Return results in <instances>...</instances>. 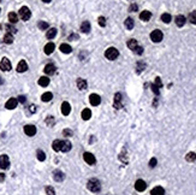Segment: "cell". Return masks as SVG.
I'll return each mask as SVG.
<instances>
[{
  "label": "cell",
  "instance_id": "43",
  "mask_svg": "<svg viewBox=\"0 0 196 195\" xmlns=\"http://www.w3.org/2000/svg\"><path fill=\"white\" fill-rule=\"evenodd\" d=\"M46 193L47 195H55V190L52 187H46Z\"/></svg>",
  "mask_w": 196,
  "mask_h": 195
},
{
  "label": "cell",
  "instance_id": "20",
  "mask_svg": "<svg viewBox=\"0 0 196 195\" xmlns=\"http://www.w3.org/2000/svg\"><path fill=\"white\" fill-rule=\"evenodd\" d=\"M70 149H71V142L68 141V140L61 141V148H60V151L61 152H69Z\"/></svg>",
  "mask_w": 196,
  "mask_h": 195
},
{
  "label": "cell",
  "instance_id": "10",
  "mask_svg": "<svg viewBox=\"0 0 196 195\" xmlns=\"http://www.w3.org/2000/svg\"><path fill=\"white\" fill-rule=\"evenodd\" d=\"M89 102H90L93 106H97V105H100V102H101L100 95H97V94H90V96H89Z\"/></svg>",
  "mask_w": 196,
  "mask_h": 195
},
{
  "label": "cell",
  "instance_id": "18",
  "mask_svg": "<svg viewBox=\"0 0 196 195\" xmlns=\"http://www.w3.org/2000/svg\"><path fill=\"white\" fill-rule=\"evenodd\" d=\"M150 195H165V189L162 187H155L152 189Z\"/></svg>",
  "mask_w": 196,
  "mask_h": 195
},
{
  "label": "cell",
  "instance_id": "2",
  "mask_svg": "<svg viewBox=\"0 0 196 195\" xmlns=\"http://www.w3.org/2000/svg\"><path fill=\"white\" fill-rule=\"evenodd\" d=\"M118 55H119V52H118L117 48H114V47L107 48V50H106V52H105V57H106L107 59H110V60L117 59Z\"/></svg>",
  "mask_w": 196,
  "mask_h": 195
},
{
  "label": "cell",
  "instance_id": "9",
  "mask_svg": "<svg viewBox=\"0 0 196 195\" xmlns=\"http://www.w3.org/2000/svg\"><path fill=\"white\" fill-rule=\"evenodd\" d=\"M146 188H147V183L143 180H137L135 182V189L137 192H144Z\"/></svg>",
  "mask_w": 196,
  "mask_h": 195
},
{
  "label": "cell",
  "instance_id": "6",
  "mask_svg": "<svg viewBox=\"0 0 196 195\" xmlns=\"http://www.w3.org/2000/svg\"><path fill=\"white\" fill-rule=\"evenodd\" d=\"M83 159H84V161L87 162V164H89V165H94L95 162H96V159L94 157V154L89 153V152H86L83 154Z\"/></svg>",
  "mask_w": 196,
  "mask_h": 195
},
{
  "label": "cell",
  "instance_id": "26",
  "mask_svg": "<svg viewBox=\"0 0 196 195\" xmlns=\"http://www.w3.org/2000/svg\"><path fill=\"white\" fill-rule=\"evenodd\" d=\"M71 46L70 45H68V44H61L60 45V51L63 52V53H66V54H69V53H71Z\"/></svg>",
  "mask_w": 196,
  "mask_h": 195
},
{
  "label": "cell",
  "instance_id": "27",
  "mask_svg": "<svg viewBox=\"0 0 196 195\" xmlns=\"http://www.w3.org/2000/svg\"><path fill=\"white\" fill-rule=\"evenodd\" d=\"M124 24H125V28L129 29V30H131V29L134 28V26H135V24H134V19H133V18H130V17L125 19Z\"/></svg>",
  "mask_w": 196,
  "mask_h": 195
},
{
  "label": "cell",
  "instance_id": "36",
  "mask_svg": "<svg viewBox=\"0 0 196 195\" xmlns=\"http://www.w3.org/2000/svg\"><path fill=\"white\" fill-rule=\"evenodd\" d=\"M4 42H5V44H12V42H13V36H12V34L6 32V35L4 36Z\"/></svg>",
  "mask_w": 196,
  "mask_h": 195
},
{
  "label": "cell",
  "instance_id": "46",
  "mask_svg": "<svg viewBox=\"0 0 196 195\" xmlns=\"http://www.w3.org/2000/svg\"><path fill=\"white\" fill-rule=\"evenodd\" d=\"M134 52H135L136 54H138V55H141V54L143 53V48H142L141 46H137V47L135 48V50H134Z\"/></svg>",
  "mask_w": 196,
  "mask_h": 195
},
{
  "label": "cell",
  "instance_id": "53",
  "mask_svg": "<svg viewBox=\"0 0 196 195\" xmlns=\"http://www.w3.org/2000/svg\"><path fill=\"white\" fill-rule=\"evenodd\" d=\"M5 180V174H0V182H3Z\"/></svg>",
  "mask_w": 196,
  "mask_h": 195
},
{
  "label": "cell",
  "instance_id": "24",
  "mask_svg": "<svg viewBox=\"0 0 196 195\" xmlns=\"http://www.w3.org/2000/svg\"><path fill=\"white\" fill-rule=\"evenodd\" d=\"M54 48H55V46H54L53 42H48V44L45 46V53H46V54H51V53H53Z\"/></svg>",
  "mask_w": 196,
  "mask_h": 195
},
{
  "label": "cell",
  "instance_id": "4",
  "mask_svg": "<svg viewBox=\"0 0 196 195\" xmlns=\"http://www.w3.org/2000/svg\"><path fill=\"white\" fill-rule=\"evenodd\" d=\"M19 17H21L23 21H28V19L31 17V12H30V10L28 9L27 6L21 7V10H19Z\"/></svg>",
  "mask_w": 196,
  "mask_h": 195
},
{
  "label": "cell",
  "instance_id": "28",
  "mask_svg": "<svg viewBox=\"0 0 196 195\" xmlns=\"http://www.w3.org/2000/svg\"><path fill=\"white\" fill-rule=\"evenodd\" d=\"M55 35H57V29L55 28H51V29L47 30V34H46L47 39H54Z\"/></svg>",
  "mask_w": 196,
  "mask_h": 195
},
{
  "label": "cell",
  "instance_id": "45",
  "mask_svg": "<svg viewBox=\"0 0 196 195\" xmlns=\"http://www.w3.org/2000/svg\"><path fill=\"white\" fill-rule=\"evenodd\" d=\"M157 162H158V160L157 159H155V158H152L150 160H149V167H155V166H157Z\"/></svg>",
  "mask_w": 196,
  "mask_h": 195
},
{
  "label": "cell",
  "instance_id": "17",
  "mask_svg": "<svg viewBox=\"0 0 196 195\" xmlns=\"http://www.w3.org/2000/svg\"><path fill=\"white\" fill-rule=\"evenodd\" d=\"M43 70H45V74L46 75H53L54 72H55V66H54L53 64H47Z\"/></svg>",
  "mask_w": 196,
  "mask_h": 195
},
{
  "label": "cell",
  "instance_id": "21",
  "mask_svg": "<svg viewBox=\"0 0 196 195\" xmlns=\"http://www.w3.org/2000/svg\"><path fill=\"white\" fill-rule=\"evenodd\" d=\"M150 17H152V13L149 12V11H142L141 12V15H140V18L143 21V22H148L149 19H150Z\"/></svg>",
  "mask_w": 196,
  "mask_h": 195
},
{
  "label": "cell",
  "instance_id": "38",
  "mask_svg": "<svg viewBox=\"0 0 196 195\" xmlns=\"http://www.w3.org/2000/svg\"><path fill=\"white\" fill-rule=\"evenodd\" d=\"M54 123H55L54 117H52V116H48V117L46 118V124H47L48 127H53V125H54Z\"/></svg>",
  "mask_w": 196,
  "mask_h": 195
},
{
  "label": "cell",
  "instance_id": "33",
  "mask_svg": "<svg viewBox=\"0 0 196 195\" xmlns=\"http://www.w3.org/2000/svg\"><path fill=\"white\" fill-rule=\"evenodd\" d=\"M144 69H146V64H144L143 62H138L137 65H136V72H137V74L142 72Z\"/></svg>",
  "mask_w": 196,
  "mask_h": 195
},
{
  "label": "cell",
  "instance_id": "25",
  "mask_svg": "<svg viewBox=\"0 0 196 195\" xmlns=\"http://www.w3.org/2000/svg\"><path fill=\"white\" fill-rule=\"evenodd\" d=\"M39 84L41 86V87H47L48 84H50V78H48L47 76L40 77V80H39Z\"/></svg>",
  "mask_w": 196,
  "mask_h": 195
},
{
  "label": "cell",
  "instance_id": "40",
  "mask_svg": "<svg viewBox=\"0 0 196 195\" xmlns=\"http://www.w3.org/2000/svg\"><path fill=\"white\" fill-rule=\"evenodd\" d=\"M189 21H190L193 24H196V11H193V12L189 15Z\"/></svg>",
  "mask_w": 196,
  "mask_h": 195
},
{
  "label": "cell",
  "instance_id": "15",
  "mask_svg": "<svg viewBox=\"0 0 196 195\" xmlns=\"http://www.w3.org/2000/svg\"><path fill=\"white\" fill-rule=\"evenodd\" d=\"M28 70V64L26 60H21L17 65V71L18 72H26Z\"/></svg>",
  "mask_w": 196,
  "mask_h": 195
},
{
  "label": "cell",
  "instance_id": "55",
  "mask_svg": "<svg viewBox=\"0 0 196 195\" xmlns=\"http://www.w3.org/2000/svg\"><path fill=\"white\" fill-rule=\"evenodd\" d=\"M1 84H3V78L0 77V86H1Z\"/></svg>",
  "mask_w": 196,
  "mask_h": 195
},
{
  "label": "cell",
  "instance_id": "31",
  "mask_svg": "<svg viewBox=\"0 0 196 195\" xmlns=\"http://www.w3.org/2000/svg\"><path fill=\"white\" fill-rule=\"evenodd\" d=\"M52 98H53L52 93H51V92H47V93H43V94H42L41 100L45 101V102H47V101H51V100H52Z\"/></svg>",
  "mask_w": 196,
  "mask_h": 195
},
{
  "label": "cell",
  "instance_id": "8",
  "mask_svg": "<svg viewBox=\"0 0 196 195\" xmlns=\"http://www.w3.org/2000/svg\"><path fill=\"white\" fill-rule=\"evenodd\" d=\"M17 104H18V100L14 99V98H11V99H9V100L6 101L5 107H6L7 110H13V109L17 107Z\"/></svg>",
  "mask_w": 196,
  "mask_h": 195
},
{
  "label": "cell",
  "instance_id": "51",
  "mask_svg": "<svg viewBox=\"0 0 196 195\" xmlns=\"http://www.w3.org/2000/svg\"><path fill=\"white\" fill-rule=\"evenodd\" d=\"M29 112L30 113H35L36 112V106H35V105H30V106H29Z\"/></svg>",
  "mask_w": 196,
  "mask_h": 195
},
{
  "label": "cell",
  "instance_id": "12",
  "mask_svg": "<svg viewBox=\"0 0 196 195\" xmlns=\"http://www.w3.org/2000/svg\"><path fill=\"white\" fill-rule=\"evenodd\" d=\"M24 133H26L28 136H34L36 134V128L34 125H26L24 127Z\"/></svg>",
  "mask_w": 196,
  "mask_h": 195
},
{
  "label": "cell",
  "instance_id": "37",
  "mask_svg": "<svg viewBox=\"0 0 196 195\" xmlns=\"http://www.w3.org/2000/svg\"><path fill=\"white\" fill-rule=\"evenodd\" d=\"M36 156H37V159H39L40 161H43V160L46 159V154H45V152L41 151V149H37Z\"/></svg>",
  "mask_w": 196,
  "mask_h": 195
},
{
  "label": "cell",
  "instance_id": "13",
  "mask_svg": "<svg viewBox=\"0 0 196 195\" xmlns=\"http://www.w3.org/2000/svg\"><path fill=\"white\" fill-rule=\"evenodd\" d=\"M70 111H71V107H70V104L66 102V101H64L61 104V113L64 116H68L70 115Z\"/></svg>",
  "mask_w": 196,
  "mask_h": 195
},
{
  "label": "cell",
  "instance_id": "44",
  "mask_svg": "<svg viewBox=\"0 0 196 195\" xmlns=\"http://www.w3.org/2000/svg\"><path fill=\"white\" fill-rule=\"evenodd\" d=\"M63 135L64 136H73V131L70 129H65L64 131H63Z\"/></svg>",
  "mask_w": 196,
  "mask_h": 195
},
{
  "label": "cell",
  "instance_id": "54",
  "mask_svg": "<svg viewBox=\"0 0 196 195\" xmlns=\"http://www.w3.org/2000/svg\"><path fill=\"white\" fill-rule=\"evenodd\" d=\"M43 3H46V4H48V3H51V0H42Z\"/></svg>",
  "mask_w": 196,
  "mask_h": 195
},
{
  "label": "cell",
  "instance_id": "5",
  "mask_svg": "<svg viewBox=\"0 0 196 195\" xmlns=\"http://www.w3.org/2000/svg\"><path fill=\"white\" fill-rule=\"evenodd\" d=\"M0 167H1L3 170H6V169L10 167V159L6 154L0 156Z\"/></svg>",
  "mask_w": 196,
  "mask_h": 195
},
{
  "label": "cell",
  "instance_id": "7",
  "mask_svg": "<svg viewBox=\"0 0 196 195\" xmlns=\"http://www.w3.org/2000/svg\"><path fill=\"white\" fill-rule=\"evenodd\" d=\"M11 62L7 58H3L1 62H0V69L3 71H10L11 70Z\"/></svg>",
  "mask_w": 196,
  "mask_h": 195
},
{
  "label": "cell",
  "instance_id": "30",
  "mask_svg": "<svg viewBox=\"0 0 196 195\" xmlns=\"http://www.w3.org/2000/svg\"><path fill=\"white\" fill-rule=\"evenodd\" d=\"M52 148H53L55 152H59L60 148H61V141H60V140H55V141H53V143H52Z\"/></svg>",
  "mask_w": 196,
  "mask_h": 195
},
{
  "label": "cell",
  "instance_id": "1",
  "mask_svg": "<svg viewBox=\"0 0 196 195\" xmlns=\"http://www.w3.org/2000/svg\"><path fill=\"white\" fill-rule=\"evenodd\" d=\"M87 188L90 192H93V193H99L100 189H101L100 181L96 180V178H90V180L88 181V183H87Z\"/></svg>",
  "mask_w": 196,
  "mask_h": 195
},
{
  "label": "cell",
  "instance_id": "48",
  "mask_svg": "<svg viewBox=\"0 0 196 195\" xmlns=\"http://www.w3.org/2000/svg\"><path fill=\"white\" fill-rule=\"evenodd\" d=\"M97 21H99V24H100L101 27L106 26V18L105 17H99V19H97Z\"/></svg>",
  "mask_w": 196,
  "mask_h": 195
},
{
  "label": "cell",
  "instance_id": "19",
  "mask_svg": "<svg viewBox=\"0 0 196 195\" xmlns=\"http://www.w3.org/2000/svg\"><path fill=\"white\" fill-rule=\"evenodd\" d=\"M175 22L177 24V27H183L184 24H185V17L183 15H178L177 17L175 18Z\"/></svg>",
  "mask_w": 196,
  "mask_h": 195
},
{
  "label": "cell",
  "instance_id": "35",
  "mask_svg": "<svg viewBox=\"0 0 196 195\" xmlns=\"http://www.w3.org/2000/svg\"><path fill=\"white\" fill-rule=\"evenodd\" d=\"M171 19H172V17H171L170 13H162L161 15V21L164 22V23H170Z\"/></svg>",
  "mask_w": 196,
  "mask_h": 195
},
{
  "label": "cell",
  "instance_id": "42",
  "mask_svg": "<svg viewBox=\"0 0 196 195\" xmlns=\"http://www.w3.org/2000/svg\"><path fill=\"white\" fill-rule=\"evenodd\" d=\"M152 91H153V93L155 94V95H159V93H160V88L157 86V84H152Z\"/></svg>",
  "mask_w": 196,
  "mask_h": 195
},
{
  "label": "cell",
  "instance_id": "47",
  "mask_svg": "<svg viewBox=\"0 0 196 195\" xmlns=\"http://www.w3.org/2000/svg\"><path fill=\"white\" fill-rule=\"evenodd\" d=\"M137 9H138V6H137L136 4H131V5L129 6V11H130V12H136Z\"/></svg>",
  "mask_w": 196,
  "mask_h": 195
},
{
  "label": "cell",
  "instance_id": "3",
  "mask_svg": "<svg viewBox=\"0 0 196 195\" xmlns=\"http://www.w3.org/2000/svg\"><path fill=\"white\" fill-rule=\"evenodd\" d=\"M162 37H164V35H162L161 30H159V29H155L150 32V39H152L153 42H160L162 40Z\"/></svg>",
  "mask_w": 196,
  "mask_h": 195
},
{
  "label": "cell",
  "instance_id": "50",
  "mask_svg": "<svg viewBox=\"0 0 196 195\" xmlns=\"http://www.w3.org/2000/svg\"><path fill=\"white\" fill-rule=\"evenodd\" d=\"M17 100H18L21 104H24V102H26V100H27V99H26V96H24V95H19Z\"/></svg>",
  "mask_w": 196,
  "mask_h": 195
},
{
  "label": "cell",
  "instance_id": "22",
  "mask_svg": "<svg viewBox=\"0 0 196 195\" xmlns=\"http://www.w3.org/2000/svg\"><path fill=\"white\" fill-rule=\"evenodd\" d=\"M81 30H82V32H89L90 31V23H89L88 21H84L82 24H81Z\"/></svg>",
  "mask_w": 196,
  "mask_h": 195
},
{
  "label": "cell",
  "instance_id": "32",
  "mask_svg": "<svg viewBox=\"0 0 196 195\" xmlns=\"http://www.w3.org/2000/svg\"><path fill=\"white\" fill-rule=\"evenodd\" d=\"M137 46H138V44H137V41H136L135 39H131V40H129V41H128V47H129L131 51H134Z\"/></svg>",
  "mask_w": 196,
  "mask_h": 195
},
{
  "label": "cell",
  "instance_id": "29",
  "mask_svg": "<svg viewBox=\"0 0 196 195\" xmlns=\"http://www.w3.org/2000/svg\"><path fill=\"white\" fill-rule=\"evenodd\" d=\"M9 21H10L11 24L17 23V22H18V16L16 15L14 12H10V13H9Z\"/></svg>",
  "mask_w": 196,
  "mask_h": 195
},
{
  "label": "cell",
  "instance_id": "39",
  "mask_svg": "<svg viewBox=\"0 0 196 195\" xmlns=\"http://www.w3.org/2000/svg\"><path fill=\"white\" fill-rule=\"evenodd\" d=\"M5 28H6V30H7V32H9V34H14L16 31V28L13 27V26H11V24H7V26H5Z\"/></svg>",
  "mask_w": 196,
  "mask_h": 195
},
{
  "label": "cell",
  "instance_id": "16",
  "mask_svg": "<svg viewBox=\"0 0 196 195\" xmlns=\"http://www.w3.org/2000/svg\"><path fill=\"white\" fill-rule=\"evenodd\" d=\"M53 178H54V181H57V182H61L65 178V175L61 171H59V170H57V171L53 172Z\"/></svg>",
  "mask_w": 196,
  "mask_h": 195
},
{
  "label": "cell",
  "instance_id": "52",
  "mask_svg": "<svg viewBox=\"0 0 196 195\" xmlns=\"http://www.w3.org/2000/svg\"><path fill=\"white\" fill-rule=\"evenodd\" d=\"M69 39L71 40V41H73V40H77V39H78V36H77V34H71Z\"/></svg>",
  "mask_w": 196,
  "mask_h": 195
},
{
  "label": "cell",
  "instance_id": "23",
  "mask_svg": "<svg viewBox=\"0 0 196 195\" xmlns=\"http://www.w3.org/2000/svg\"><path fill=\"white\" fill-rule=\"evenodd\" d=\"M81 116H82V119H84V120L90 119V117H92V111L89 110V109H84V110L82 111V113H81Z\"/></svg>",
  "mask_w": 196,
  "mask_h": 195
},
{
  "label": "cell",
  "instance_id": "34",
  "mask_svg": "<svg viewBox=\"0 0 196 195\" xmlns=\"http://www.w3.org/2000/svg\"><path fill=\"white\" fill-rule=\"evenodd\" d=\"M185 159H186V161H195L196 160V153H194V152H189L186 154V157H185Z\"/></svg>",
  "mask_w": 196,
  "mask_h": 195
},
{
  "label": "cell",
  "instance_id": "49",
  "mask_svg": "<svg viewBox=\"0 0 196 195\" xmlns=\"http://www.w3.org/2000/svg\"><path fill=\"white\" fill-rule=\"evenodd\" d=\"M154 84H157L159 88H161V87H162V82H161L160 77H157V78H155V82H154Z\"/></svg>",
  "mask_w": 196,
  "mask_h": 195
},
{
  "label": "cell",
  "instance_id": "11",
  "mask_svg": "<svg viewBox=\"0 0 196 195\" xmlns=\"http://www.w3.org/2000/svg\"><path fill=\"white\" fill-rule=\"evenodd\" d=\"M113 105H114V107H116L117 110L123 107V104H121V94L120 93L114 94V104Z\"/></svg>",
  "mask_w": 196,
  "mask_h": 195
},
{
  "label": "cell",
  "instance_id": "14",
  "mask_svg": "<svg viewBox=\"0 0 196 195\" xmlns=\"http://www.w3.org/2000/svg\"><path fill=\"white\" fill-rule=\"evenodd\" d=\"M77 87H78L79 91H86V89L88 88L87 81L83 80V78H78V80H77Z\"/></svg>",
  "mask_w": 196,
  "mask_h": 195
},
{
  "label": "cell",
  "instance_id": "41",
  "mask_svg": "<svg viewBox=\"0 0 196 195\" xmlns=\"http://www.w3.org/2000/svg\"><path fill=\"white\" fill-rule=\"evenodd\" d=\"M39 28L41 29V30H46V29L48 28V23H47V22H43V21L39 22Z\"/></svg>",
  "mask_w": 196,
  "mask_h": 195
}]
</instances>
